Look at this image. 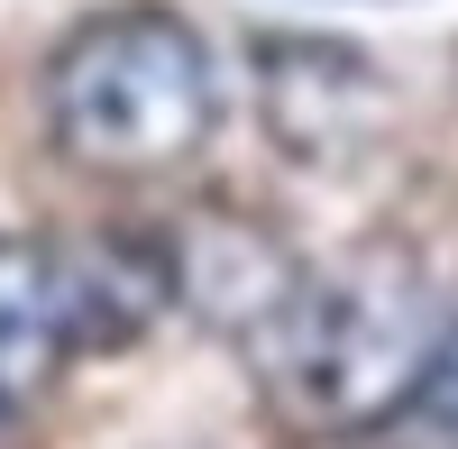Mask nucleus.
Returning a JSON list of instances; mask_svg holds the SVG:
<instances>
[{"label":"nucleus","mask_w":458,"mask_h":449,"mask_svg":"<svg viewBox=\"0 0 458 449\" xmlns=\"http://www.w3.org/2000/svg\"><path fill=\"white\" fill-rule=\"evenodd\" d=\"M431 340H440L431 275L403 248H349L330 267L293 257L284 293L239 330L266 403L293 431H367Z\"/></svg>","instance_id":"f257e3e1"},{"label":"nucleus","mask_w":458,"mask_h":449,"mask_svg":"<svg viewBox=\"0 0 458 449\" xmlns=\"http://www.w3.org/2000/svg\"><path fill=\"white\" fill-rule=\"evenodd\" d=\"M376 449H458V321L422 349V367L403 377V394L367 422Z\"/></svg>","instance_id":"20e7f679"},{"label":"nucleus","mask_w":458,"mask_h":449,"mask_svg":"<svg viewBox=\"0 0 458 449\" xmlns=\"http://www.w3.org/2000/svg\"><path fill=\"white\" fill-rule=\"evenodd\" d=\"M73 358V303H64V257L47 239L0 230V422H19Z\"/></svg>","instance_id":"7ed1b4c3"},{"label":"nucleus","mask_w":458,"mask_h":449,"mask_svg":"<svg viewBox=\"0 0 458 449\" xmlns=\"http://www.w3.org/2000/svg\"><path fill=\"white\" fill-rule=\"evenodd\" d=\"M220 129V64L165 0H120L47 55V138L101 183L183 174Z\"/></svg>","instance_id":"f03ea898"}]
</instances>
